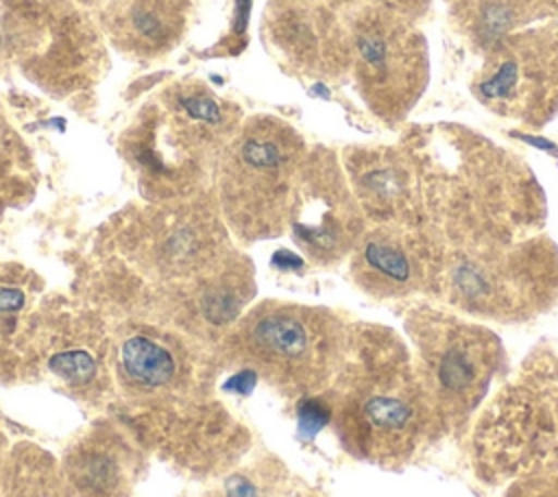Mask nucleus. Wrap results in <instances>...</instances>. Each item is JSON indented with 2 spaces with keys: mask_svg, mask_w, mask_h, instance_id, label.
<instances>
[{
  "mask_svg": "<svg viewBox=\"0 0 558 497\" xmlns=\"http://www.w3.org/2000/svg\"><path fill=\"white\" fill-rule=\"evenodd\" d=\"M336 392V434L360 460L399 466L445 436L414 355L392 334L364 338L355 360L342 364Z\"/></svg>",
  "mask_w": 558,
  "mask_h": 497,
  "instance_id": "nucleus-1",
  "label": "nucleus"
},
{
  "mask_svg": "<svg viewBox=\"0 0 558 497\" xmlns=\"http://www.w3.org/2000/svg\"><path fill=\"white\" fill-rule=\"evenodd\" d=\"M486 484L558 480V353L536 351L488 401L471 438Z\"/></svg>",
  "mask_w": 558,
  "mask_h": 497,
  "instance_id": "nucleus-2",
  "label": "nucleus"
},
{
  "mask_svg": "<svg viewBox=\"0 0 558 497\" xmlns=\"http://www.w3.org/2000/svg\"><path fill=\"white\" fill-rule=\"evenodd\" d=\"M414 362L436 410L442 434L464 429L504 371V347L495 334L453 316L416 310L408 318Z\"/></svg>",
  "mask_w": 558,
  "mask_h": 497,
  "instance_id": "nucleus-3",
  "label": "nucleus"
},
{
  "mask_svg": "<svg viewBox=\"0 0 558 497\" xmlns=\"http://www.w3.org/2000/svg\"><path fill=\"white\" fill-rule=\"evenodd\" d=\"M251 368L290 395H310L338 377L344 342L327 320L292 310L257 316L242 336Z\"/></svg>",
  "mask_w": 558,
  "mask_h": 497,
  "instance_id": "nucleus-4",
  "label": "nucleus"
},
{
  "mask_svg": "<svg viewBox=\"0 0 558 497\" xmlns=\"http://www.w3.org/2000/svg\"><path fill=\"white\" fill-rule=\"evenodd\" d=\"M120 362L124 377L137 388H159L177 377L174 355L163 344L144 336L124 342Z\"/></svg>",
  "mask_w": 558,
  "mask_h": 497,
  "instance_id": "nucleus-5",
  "label": "nucleus"
},
{
  "mask_svg": "<svg viewBox=\"0 0 558 497\" xmlns=\"http://www.w3.org/2000/svg\"><path fill=\"white\" fill-rule=\"evenodd\" d=\"M364 266L386 286L403 288L416 277V262L408 248L392 238H371L362 248Z\"/></svg>",
  "mask_w": 558,
  "mask_h": 497,
  "instance_id": "nucleus-6",
  "label": "nucleus"
},
{
  "mask_svg": "<svg viewBox=\"0 0 558 497\" xmlns=\"http://www.w3.org/2000/svg\"><path fill=\"white\" fill-rule=\"evenodd\" d=\"M98 366V360L83 347L61 349L48 357V368L76 388L94 384L100 371Z\"/></svg>",
  "mask_w": 558,
  "mask_h": 497,
  "instance_id": "nucleus-7",
  "label": "nucleus"
},
{
  "mask_svg": "<svg viewBox=\"0 0 558 497\" xmlns=\"http://www.w3.org/2000/svg\"><path fill=\"white\" fill-rule=\"evenodd\" d=\"M242 159L255 170H275L281 166L283 155L270 140H248L242 146Z\"/></svg>",
  "mask_w": 558,
  "mask_h": 497,
  "instance_id": "nucleus-8",
  "label": "nucleus"
},
{
  "mask_svg": "<svg viewBox=\"0 0 558 497\" xmlns=\"http://www.w3.org/2000/svg\"><path fill=\"white\" fill-rule=\"evenodd\" d=\"M504 497H558V480H517L506 484Z\"/></svg>",
  "mask_w": 558,
  "mask_h": 497,
  "instance_id": "nucleus-9",
  "label": "nucleus"
},
{
  "mask_svg": "<svg viewBox=\"0 0 558 497\" xmlns=\"http://www.w3.org/2000/svg\"><path fill=\"white\" fill-rule=\"evenodd\" d=\"M133 26L142 37H146L150 41H159L166 37V22L161 20V15L155 9L137 7L133 11Z\"/></svg>",
  "mask_w": 558,
  "mask_h": 497,
  "instance_id": "nucleus-10",
  "label": "nucleus"
},
{
  "mask_svg": "<svg viewBox=\"0 0 558 497\" xmlns=\"http://www.w3.org/2000/svg\"><path fill=\"white\" fill-rule=\"evenodd\" d=\"M519 68L512 61H506L486 83H482V92L488 98H504L517 83Z\"/></svg>",
  "mask_w": 558,
  "mask_h": 497,
  "instance_id": "nucleus-11",
  "label": "nucleus"
},
{
  "mask_svg": "<svg viewBox=\"0 0 558 497\" xmlns=\"http://www.w3.org/2000/svg\"><path fill=\"white\" fill-rule=\"evenodd\" d=\"M181 105L196 120H203V122H209V124H216L220 120V109L211 98L190 96V98H183Z\"/></svg>",
  "mask_w": 558,
  "mask_h": 497,
  "instance_id": "nucleus-12",
  "label": "nucleus"
},
{
  "mask_svg": "<svg viewBox=\"0 0 558 497\" xmlns=\"http://www.w3.org/2000/svg\"><path fill=\"white\" fill-rule=\"evenodd\" d=\"M26 303V294L20 288L13 286H0V314L17 312Z\"/></svg>",
  "mask_w": 558,
  "mask_h": 497,
  "instance_id": "nucleus-13",
  "label": "nucleus"
},
{
  "mask_svg": "<svg viewBox=\"0 0 558 497\" xmlns=\"http://www.w3.org/2000/svg\"><path fill=\"white\" fill-rule=\"evenodd\" d=\"M512 135H517L519 140L532 144L534 148H541V150H547V153H556L558 150V146L554 142L545 140V137H536V135H527V133H512Z\"/></svg>",
  "mask_w": 558,
  "mask_h": 497,
  "instance_id": "nucleus-14",
  "label": "nucleus"
},
{
  "mask_svg": "<svg viewBox=\"0 0 558 497\" xmlns=\"http://www.w3.org/2000/svg\"><path fill=\"white\" fill-rule=\"evenodd\" d=\"M272 262H275L277 266H281V268H299V266L303 264V259H301L299 255L290 253V251H277L275 257H272Z\"/></svg>",
  "mask_w": 558,
  "mask_h": 497,
  "instance_id": "nucleus-15",
  "label": "nucleus"
},
{
  "mask_svg": "<svg viewBox=\"0 0 558 497\" xmlns=\"http://www.w3.org/2000/svg\"><path fill=\"white\" fill-rule=\"evenodd\" d=\"M251 13V0H235V15H238V31H244Z\"/></svg>",
  "mask_w": 558,
  "mask_h": 497,
  "instance_id": "nucleus-16",
  "label": "nucleus"
},
{
  "mask_svg": "<svg viewBox=\"0 0 558 497\" xmlns=\"http://www.w3.org/2000/svg\"><path fill=\"white\" fill-rule=\"evenodd\" d=\"M7 471V443H4V436L0 434V480Z\"/></svg>",
  "mask_w": 558,
  "mask_h": 497,
  "instance_id": "nucleus-17",
  "label": "nucleus"
},
{
  "mask_svg": "<svg viewBox=\"0 0 558 497\" xmlns=\"http://www.w3.org/2000/svg\"><path fill=\"white\" fill-rule=\"evenodd\" d=\"M310 94H312V96H323V98H329V96H331V94H329V89H327L325 85H320V83H318V85H314Z\"/></svg>",
  "mask_w": 558,
  "mask_h": 497,
  "instance_id": "nucleus-18",
  "label": "nucleus"
}]
</instances>
